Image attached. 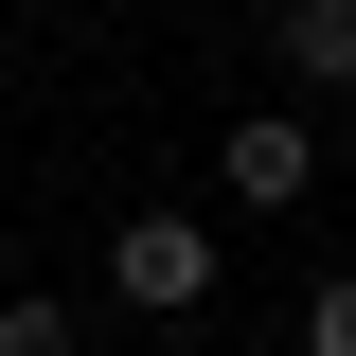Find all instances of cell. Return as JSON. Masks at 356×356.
Listing matches in <instances>:
<instances>
[{"instance_id": "cell-1", "label": "cell", "mask_w": 356, "mask_h": 356, "mask_svg": "<svg viewBox=\"0 0 356 356\" xmlns=\"http://www.w3.org/2000/svg\"><path fill=\"white\" fill-rule=\"evenodd\" d=\"M107 303L196 321V303H214V214H125V232H107Z\"/></svg>"}, {"instance_id": "cell-2", "label": "cell", "mask_w": 356, "mask_h": 356, "mask_svg": "<svg viewBox=\"0 0 356 356\" xmlns=\"http://www.w3.org/2000/svg\"><path fill=\"white\" fill-rule=\"evenodd\" d=\"M303 178H321V125H303V107H250V125L214 143V196H250V214H285Z\"/></svg>"}, {"instance_id": "cell-3", "label": "cell", "mask_w": 356, "mask_h": 356, "mask_svg": "<svg viewBox=\"0 0 356 356\" xmlns=\"http://www.w3.org/2000/svg\"><path fill=\"white\" fill-rule=\"evenodd\" d=\"M267 54H285L303 89H339V72H356V0H285V18H267Z\"/></svg>"}, {"instance_id": "cell-4", "label": "cell", "mask_w": 356, "mask_h": 356, "mask_svg": "<svg viewBox=\"0 0 356 356\" xmlns=\"http://www.w3.org/2000/svg\"><path fill=\"white\" fill-rule=\"evenodd\" d=\"M0 356H72V303H0Z\"/></svg>"}, {"instance_id": "cell-5", "label": "cell", "mask_w": 356, "mask_h": 356, "mask_svg": "<svg viewBox=\"0 0 356 356\" xmlns=\"http://www.w3.org/2000/svg\"><path fill=\"white\" fill-rule=\"evenodd\" d=\"M303 356H356V267H339V285L303 303Z\"/></svg>"}]
</instances>
